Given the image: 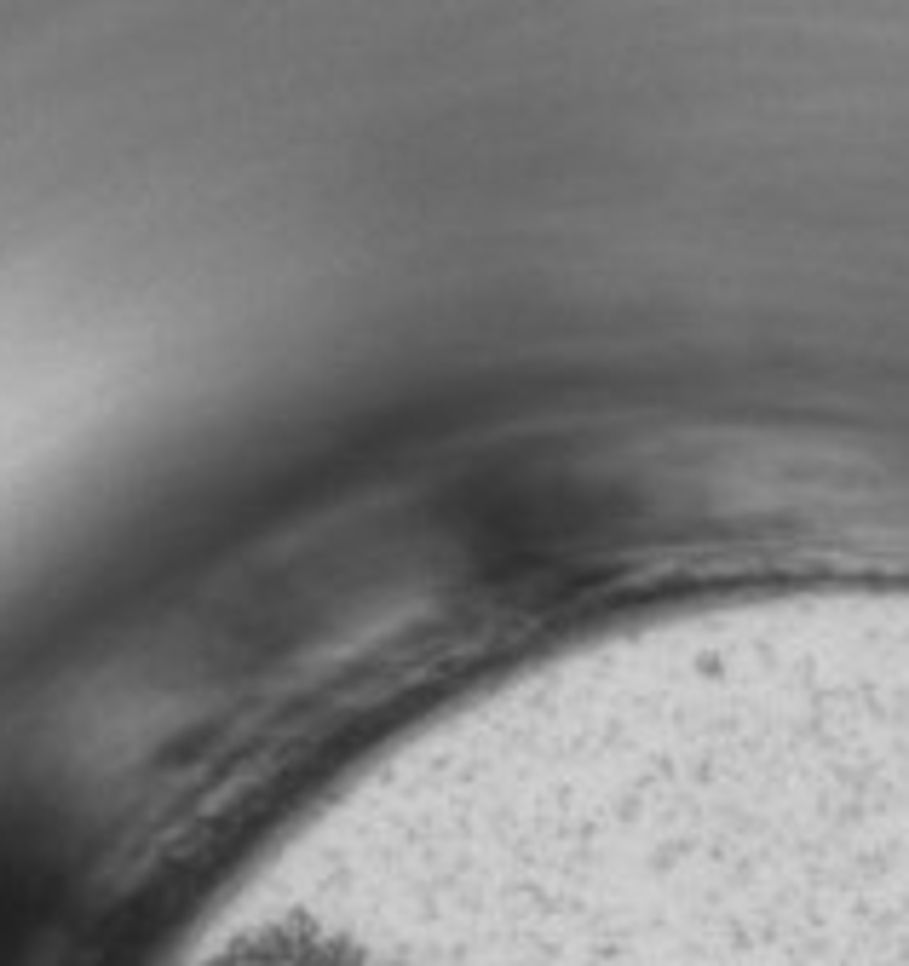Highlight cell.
Instances as JSON below:
<instances>
[{"label": "cell", "mask_w": 909, "mask_h": 966, "mask_svg": "<svg viewBox=\"0 0 909 966\" xmlns=\"http://www.w3.org/2000/svg\"><path fill=\"white\" fill-rule=\"evenodd\" d=\"M415 955H420V961H426V966H432V955H443V949H438V943H432V938H420V943H415Z\"/></svg>", "instance_id": "2"}, {"label": "cell", "mask_w": 909, "mask_h": 966, "mask_svg": "<svg viewBox=\"0 0 909 966\" xmlns=\"http://www.w3.org/2000/svg\"><path fill=\"white\" fill-rule=\"evenodd\" d=\"M553 966H909V788L674 828L576 892Z\"/></svg>", "instance_id": "1"}, {"label": "cell", "mask_w": 909, "mask_h": 966, "mask_svg": "<svg viewBox=\"0 0 909 966\" xmlns=\"http://www.w3.org/2000/svg\"><path fill=\"white\" fill-rule=\"evenodd\" d=\"M363 903H369V909H374V915H380V920L392 915V909H386V903H380V897H374V892H369V897H363ZM403 949H409V943H403Z\"/></svg>", "instance_id": "3"}]
</instances>
